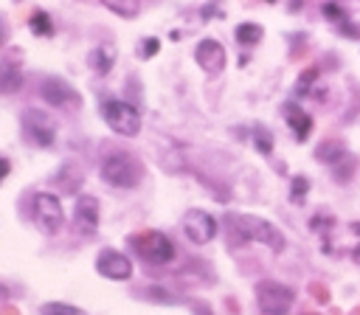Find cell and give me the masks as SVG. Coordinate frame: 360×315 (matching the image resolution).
Masks as SVG:
<instances>
[{
	"mask_svg": "<svg viewBox=\"0 0 360 315\" xmlns=\"http://www.w3.org/2000/svg\"><path fill=\"white\" fill-rule=\"evenodd\" d=\"M228 222H231L228 228L236 236V242H262V245L273 248L276 253L284 250V233L273 222H267L256 214H231Z\"/></svg>",
	"mask_w": 360,
	"mask_h": 315,
	"instance_id": "cell-1",
	"label": "cell"
},
{
	"mask_svg": "<svg viewBox=\"0 0 360 315\" xmlns=\"http://www.w3.org/2000/svg\"><path fill=\"white\" fill-rule=\"evenodd\" d=\"M98 174H101V180H104L107 186H112V188H135V186L141 183V177H143V166L135 160V155L115 149V152H110V155L101 160Z\"/></svg>",
	"mask_w": 360,
	"mask_h": 315,
	"instance_id": "cell-2",
	"label": "cell"
},
{
	"mask_svg": "<svg viewBox=\"0 0 360 315\" xmlns=\"http://www.w3.org/2000/svg\"><path fill=\"white\" fill-rule=\"evenodd\" d=\"M101 118H104V124H107L115 135L132 138V135L141 132V112H138L129 101L107 98V101L101 104Z\"/></svg>",
	"mask_w": 360,
	"mask_h": 315,
	"instance_id": "cell-3",
	"label": "cell"
},
{
	"mask_svg": "<svg viewBox=\"0 0 360 315\" xmlns=\"http://www.w3.org/2000/svg\"><path fill=\"white\" fill-rule=\"evenodd\" d=\"M129 245L135 248V253L149 262V264H166L174 259V245L166 233L160 231H141V233H132L129 236Z\"/></svg>",
	"mask_w": 360,
	"mask_h": 315,
	"instance_id": "cell-4",
	"label": "cell"
},
{
	"mask_svg": "<svg viewBox=\"0 0 360 315\" xmlns=\"http://www.w3.org/2000/svg\"><path fill=\"white\" fill-rule=\"evenodd\" d=\"M20 124H22V135H25L28 143H34L39 149H48V146L56 143V121H53L51 112L37 110V107H28L22 112Z\"/></svg>",
	"mask_w": 360,
	"mask_h": 315,
	"instance_id": "cell-5",
	"label": "cell"
},
{
	"mask_svg": "<svg viewBox=\"0 0 360 315\" xmlns=\"http://www.w3.org/2000/svg\"><path fill=\"white\" fill-rule=\"evenodd\" d=\"M256 301H259V309L264 315H287L292 301H295V292L281 284V281H273V278H264L256 284Z\"/></svg>",
	"mask_w": 360,
	"mask_h": 315,
	"instance_id": "cell-6",
	"label": "cell"
},
{
	"mask_svg": "<svg viewBox=\"0 0 360 315\" xmlns=\"http://www.w3.org/2000/svg\"><path fill=\"white\" fill-rule=\"evenodd\" d=\"M34 222L39 225L42 233H59V228L65 225V211L56 194L51 191L34 194Z\"/></svg>",
	"mask_w": 360,
	"mask_h": 315,
	"instance_id": "cell-7",
	"label": "cell"
},
{
	"mask_svg": "<svg viewBox=\"0 0 360 315\" xmlns=\"http://www.w3.org/2000/svg\"><path fill=\"white\" fill-rule=\"evenodd\" d=\"M39 96L45 98V104H51L56 110H79L82 107V96L59 76H45L39 84Z\"/></svg>",
	"mask_w": 360,
	"mask_h": 315,
	"instance_id": "cell-8",
	"label": "cell"
},
{
	"mask_svg": "<svg viewBox=\"0 0 360 315\" xmlns=\"http://www.w3.org/2000/svg\"><path fill=\"white\" fill-rule=\"evenodd\" d=\"M183 231L194 245H208L217 236V219L202 208H188L183 214Z\"/></svg>",
	"mask_w": 360,
	"mask_h": 315,
	"instance_id": "cell-9",
	"label": "cell"
},
{
	"mask_svg": "<svg viewBox=\"0 0 360 315\" xmlns=\"http://www.w3.org/2000/svg\"><path fill=\"white\" fill-rule=\"evenodd\" d=\"M194 59H197V65H200L208 76H217V73H222V70H225L228 53H225V48H222L217 39L205 37V39H200V42H197V48H194Z\"/></svg>",
	"mask_w": 360,
	"mask_h": 315,
	"instance_id": "cell-10",
	"label": "cell"
},
{
	"mask_svg": "<svg viewBox=\"0 0 360 315\" xmlns=\"http://www.w3.org/2000/svg\"><path fill=\"white\" fill-rule=\"evenodd\" d=\"M96 270L104 276V278H112V281H127L132 276V262L118 253V250H101L96 256Z\"/></svg>",
	"mask_w": 360,
	"mask_h": 315,
	"instance_id": "cell-11",
	"label": "cell"
},
{
	"mask_svg": "<svg viewBox=\"0 0 360 315\" xmlns=\"http://www.w3.org/2000/svg\"><path fill=\"white\" fill-rule=\"evenodd\" d=\"M73 222H76V231L82 233H96L98 228V200L93 194H82L76 200V208H73Z\"/></svg>",
	"mask_w": 360,
	"mask_h": 315,
	"instance_id": "cell-12",
	"label": "cell"
},
{
	"mask_svg": "<svg viewBox=\"0 0 360 315\" xmlns=\"http://www.w3.org/2000/svg\"><path fill=\"white\" fill-rule=\"evenodd\" d=\"M22 68L11 59H0V96H14L22 90Z\"/></svg>",
	"mask_w": 360,
	"mask_h": 315,
	"instance_id": "cell-13",
	"label": "cell"
},
{
	"mask_svg": "<svg viewBox=\"0 0 360 315\" xmlns=\"http://www.w3.org/2000/svg\"><path fill=\"white\" fill-rule=\"evenodd\" d=\"M284 121H287V127L292 129V135L298 141H307L309 138V132H312V115L304 112L298 104H284Z\"/></svg>",
	"mask_w": 360,
	"mask_h": 315,
	"instance_id": "cell-14",
	"label": "cell"
},
{
	"mask_svg": "<svg viewBox=\"0 0 360 315\" xmlns=\"http://www.w3.org/2000/svg\"><path fill=\"white\" fill-rule=\"evenodd\" d=\"M82 180H84V174H82V169H76L73 163H65V166L53 174V186H56L62 194H76V191L82 188Z\"/></svg>",
	"mask_w": 360,
	"mask_h": 315,
	"instance_id": "cell-15",
	"label": "cell"
},
{
	"mask_svg": "<svg viewBox=\"0 0 360 315\" xmlns=\"http://www.w3.org/2000/svg\"><path fill=\"white\" fill-rule=\"evenodd\" d=\"M87 65H90L98 76L110 73V68L115 65V48H110V45H96V48L90 51V56H87Z\"/></svg>",
	"mask_w": 360,
	"mask_h": 315,
	"instance_id": "cell-16",
	"label": "cell"
},
{
	"mask_svg": "<svg viewBox=\"0 0 360 315\" xmlns=\"http://www.w3.org/2000/svg\"><path fill=\"white\" fill-rule=\"evenodd\" d=\"M28 28H31L34 37H53V31H56V25H53V20H51V14L45 8H34L31 11Z\"/></svg>",
	"mask_w": 360,
	"mask_h": 315,
	"instance_id": "cell-17",
	"label": "cell"
},
{
	"mask_svg": "<svg viewBox=\"0 0 360 315\" xmlns=\"http://www.w3.org/2000/svg\"><path fill=\"white\" fill-rule=\"evenodd\" d=\"M233 37H236V42L239 45H259L262 42V37H264V31H262V25L259 22H242V25H236V31H233Z\"/></svg>",
	"mask_w": 360,
	"mask_h": 315,
	"instance_id": "cell-18",
	"label": "cell"
},
{
	"mask_svg": "<svg viewBox=\"0 0 360 315\" xmlns=\"http://www.w3.org/2000/svg\"><path fill=\"white\" fill-rule=\"evenodd\" d=\"M101 6L110 8L112 14L124 17V20H132L141 11V0H101Z\"/></svg>",
	"mask_w": 360,
	"mask_h": 315,
	"instance_id": "cell-19",
	"label": "cell"
},
{
	"mask_svg": "<svg viewBox=\"0 0 360 315\" xmlns=\"http://www.w3.org/2000/svg\"><path fill=\"white\" fill-rule=\"evenodd\" d=\"M39 315H87L82 307H73V304H65V301H45L39 307Z\"/></svg>",
	"mask_w": 360,
	"mask_h": 315,
	"instance_id": "cell-20",
	"label": "cell"
},
{
	"mask_svg": "<svg viewBox=\"0 0 360 315\" xmlns=\"http://www.w3.org/2000/svg\"><path fill=\"white\" fill-rule=\"evenodd\" d=\"M307 191H309V180H307L304 174H295L292 183H290V200H292L295 205H304Z\"/></svg>",
	"mask_w": 360,
	"mask_h": 315,
	"instance_id": "cell-21",
	"label": "cell"
},
{
	"mask_svg": "<svg viewBox=\"0 0 360 315\" xmlns=\"http://www.w3.org/2000/svg\"><path fill=\"white\" fill-rule=\"evenodd\" d=\"M138 295L146 298V301H158V304H174V301H177V298L169 295V290H163V287H143V290H138Z\"/></svg>",
	"mask_w": 360,
	"mask_h": 315,
	"instance_id": "cell-22",
	"label": "cell"
},
{
	"mask_svg": "<svg viewBox=\"0 0 360 315\" xmlns=\"http://www.w3.org/2000/svg\"><path fill=\"white\" fill-rule=\"evenodd\" d=\"M315 155H318V160H323V163H338V160L343 158V149H340L335 141H329V143H321Z\"/></svg>",
	"mask_w": 360,
	"mask_h": 315,
	"instance_id": "cell-23",
	"label": "cell"
},
{
	"mask_svg": "<svg viewBox=\"0 0 360 315\" xmlns=\"http://www.w3.org/2000/svg\"><path fill=\"white\" fill-rule=\"evenodd\" d=\"M315 79H318V68H309V70H304V73H301V79L295 82V96H307Z\"/></svg>",
	"mask_w": 360,
	"mask_h": 315,
	"instance_id": "cell-24",
	"label": "cell"
},
{
	"mask_svg": "<svg viewBox=\"0 0 360 315\" xmlns=\"http://www.w3.org/2000/svg\"><path fill=\"white\" fill-rule=\"evenodd\" d=\"M158 51H160V39H158V37H146V39H141L138 56H141V59H152Z\"/></svg>",
	"mask_w": 360,
	"mask_h": 315,
	"instance_id": "cell-25",
	"label": "cell"
},
{
	"mask_svg": "<svg viewBox=\"0 0 360 315\" xmlns=\"http://www.w3.org/2000/svg\"><path fill=\"white\" fill-rule=\"evenodd\" d=\"M253 143H256V149L262 152V155H270L273 152V138L262 129V127H256V135H253Z\"/></svg>",
	"mask_w": 360,
	"mask_h": 315,
	"instance_id": "cell-26",
	"label": "cell"
},
{
	"mask_svg": "<svg viewBox=\"0 0 360 315\" xmlns=\"http://www.w3.org/2000/svg\"><path fill=\"white\" fill-rule=\"evenodd\" d=\"M323 17H329V20L338 25V22H343L349 14H346L343 6H338V3H323Z\"/></svg>",
	"mask_w": 360,
	"mask_h": 315,
	"instance_id": "cell-27",
	"label": "cell"
},
{
	"mask_svg": "<svg viewBox=\"0 0 360 315\" xmlns=\"http://www.w3.org/2000/svg\"><path fill=\"white\" fill-rule=\"evenodd\" d=\"M309 225H312V231H321V233H326L335 222H332V217H323V214H318V217H312L309 219Z\"/></svg>",
	"mask_w": 360,
	"mask_h": 315,
	"instance_id": "cell-28",
	"label": "cell"
},
{
	"mask_svg": "<svg viewBox=\"0 0 360 315\" xmlns=\"http://www.w3.org/2000/svg\"><path fill=\"white\" fill-rule=\"evenodd\" d=\"M309 292H312L318 301H323V304L329 301V292H326V287H323V284H315V281H312V284H309Z\"/></svg>",
	"mask_w": 360,
	"mask_h": 315,
	"instance_id": "cell-29",
	"label": "cell"
},
{
	"mask_svg": "<svg viewBox=\"0 0 360 315\" xmlns=\"http://www.w3.org/2000/svg\"><path fill=\"white\" fill-rule=\"evenodd\" d=\"M191 312H194V315H214L205 301H191Z\"/></svg>",
	"mask_w": 360,
	"mask_h": 315,
	"instance_id": "cell-30",
	"label": "cell"
},
{
	"mask_svg": "<svg viewBox=\"0 0 360 315\" xmlns=\"http://www.w3.org/2000/svg\"><path fill=\"white\" fill-rule=\"evenodd\" d=\"M8 172H11V160H8V158H3V155H0V183H3V180H6V177H8Z\"/></svg>",
	"mask_w": 360,
	"mask_h": 315,
	"instance_id": "cell-31",
	"label": "cell"
},
{
	"mask_svg": "<svg viewBox=\"0 0 360 315\" xmlns=\"http://www.w3.org/2000/svg\"><path fill=\"white\" fill-rule=\"evenodd\" d=\"M0 315H20V309L11 307V304H3V307H0Z\"/></svg>",
	"mask_w": 360,
	"mask_h": 315,
	"instance_id": "cell-32",
	"label": "cell"
},
{
	"mask_svg": "<svg viewBox=\"0 0 360 315\" xmlns=\"http://www.w3.org/2000/svg\"><path fill=\"white\" fill-rule=\"evenodd\" d=\"M352 259H354V262H357V264H360V245H357V248H354V250H352Z\"/></svg>",
	"mask_w": 360,
	"mask_h": 315,
	"instance_id": "cell-33",
	"label": "cell"
},
{
	"mask_svg": "<svg viewBox=\"0 0 360 315\" xmlns=\"http://www.w3.org/2000/svg\"><path fill=\"white\" fill-rule=\"evenodd\" d=\"M6 295H8V290H6V287H3V284H0V301H3V298H6Z\"/></svg>",
	"mask_w": 360,
	"mask_h": 315,
	"instance_id": "cell-34",
	"label": "cell"
},
{
	"mask_svg": "<svg viewBox=\"0 0 360 315\" xmlns=\"http://www.w3.org/2000/svg\"><path fill=\"white\" fill-rule=\"evenodd\" d=\"M352 231H354V233L360 236V222H354V225H352Z\"/></svg>",
	"mask_w": 360,
	"mask_h": 315,
	"instance_id": "cell-35",
	"label": "cell"
},
{
	"mask_svg": "<svg viewBox=\"0 0 360 315\" xmlns=\"http://www.w3.org/2000/svg\"><path fill=\"white\" fill-rule=\"evenodd\" d=\"M3 39H6V34H3V25H0V45H3Z\"/></svg>",
	"mask_w": 360,
	"mask_h": 315,
	"instance_id": "cell-36",
	"label": "cell"
},
{
	"mask_svg": "<svg viewBox=\"0 0 360 315\" xmlns=\"http://www.w3.org/2000/svg\"><path fill=\"white\" fill-rule=\"evenodd\" d=\"M352 315H360V307H357V309H354V312H352Z\"/></svg>",
	"mask_w": 360,
	"mask_h": 315,
	"instance_id": "cell-37",
	"label": "cell"
},
{
	"mask_svg": "<svg viewBox=\"0 0 360 315\" xmlns=\"http://www.w3.org/2000/svg\"><path fill=\"white\" fill-rule=\"evenodd\" d=\"M304 315H318V312H304Z\"/></svg>",
	"mask_w": 360,
	"mask_h": 315,
	"instance_id": "cell-38",
	"label": "cell"
},
{
	"mask_svg": "<svg viewBox=\"0 0 360 315\" xmlns=\"http://www.w3.org/2000/svg\"><path fill=\"white\" fill-rule=\"evenodd\" d=\"M264 3H276V0H264Z\"/></svg>",
	"mask_w": 360,
	"mask_h": 315,
	"instance_id": "cell-39",
	"label": "cell"
}]
</instances>
